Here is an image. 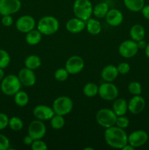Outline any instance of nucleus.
<instances>
[{
    "label": "nucleus",
    "mask_w": 149,
    "mask_h": 150,
    "mask_svg": "<svg viewBox=\"0 0 149 150\" xmlns=\"http://www.w3.org/2000/svg\"><path fill=\"white\" fill-rule=\"evenodd\" d=\"M104 138L107 144L113 149H121L128 144V135L124 129L115 125L105 129Z\"/></svg>",
    "instance_id": "f257e3e1"
},
{
    "label": "nucleus",
    "mask_w": 149,
    "mask_h": 150,
    "mask_svg": "<svg viewBox=\"0 0 149 150\" xmlns=\"http://www.w3.org/2000/svg\"><path fill=\"white\" fill-rule=\"evenodd\" d=\"M59 21L56 17L46 16L41 18L37 24V29L43 35H52L59 29Z\"/></svg>",
    "instance_id": "f03ea898"
},
{
    "label": "nucleus",
    "mask_w": 149,
    "mask_h": 150,
    "mask_svg": "<svg viewBox=\"0 0 149 150\" xmlns=\"http://www.w3.org/2000/svg\"><path fill=\"white\" fill-rule=\"evenodd\" d=\"M21 83L18 76L10 74L4 76L1 81V91L7 96H13L21 88Z\"/></svg>",
    "instance_id": "7ed1b4c3"
},
{
    "label": "nucleus",
    "mask_w": 149,
    "mask_h": 150,
    "mask_svg": "<svg viewBox=\"0 0 149 150\" xmlns=\"http://www.w3.org/2000/svg\"><path fill=\"white\" fill-rule=\"evenodd\" d=\"M93 5L90 0H75L73 3V13L75 17L86 21L93 14Z\"/></svg>",
    "instance_id": "20e7f679"
},
{
    "label": "nucleus",
    "mask_w": 149,
    "mask_h": 150,
    "mask_svg": "<svg viewBox=\"0 0 149 150\" xmlns=\"http://www.w3.org/2000/svg\"><path fill=\"white\" fill-rule=\"evenodd\" d=\"M117 115L113 110L108 108H101L96 114V122L105 129L115 125Z\"/></svg>",
    "instance_id": "39448f33"
},
{
    "label": "nucleus",
    "mask_w": 149,
    "mask_h": 150,
    "mask_svg": "<svg viewBox=\"0 0 149 150\" xmlns=\"http://www.w3.org/2000/svg\"><path fill=\"white\" fill-rule=\"evenodd\" d=\"M73 106V101L70 97L60 96L54 100L52 108L55 114L65 116L71 112Z\"/></svg>",
    "instance_id": "423d86ee"
},
{
    "label": "nucleus",
    "mask_w": 149,
    "mask_h": 150,
    "mask_svg": "<svg viewBox=\"0 0 149 150\" xmlns=\"http://www.w3.org/2000/svg\"><path fill=\"white\" fill-rule=\"evenodd\" d=\"M118 89L112 82L105 81V83H102L99 86L98 94L99 97L105 100H114L118 98Z\"/></svg>",
    "instance_id": "0eeeda50"
},
{
    "label": "nucleus",
    "mask_w": 149,
    "mask_h": 150,
    "mask_svg": "<svg viewBox=\"0 0 149 150\" xmlns=\"http://www.w3.org/2000/svg\"><path fill=\"white\" fill-rule=\"evenodd\" d=\"M139 51L137 42L132 40H127L120 44L118 47L119 54L126 59H130L134 57Z\"/></svg>",
    "instance_id": "6e6552de"
},
{
    "label": "nucleus",
    "mask_w": 149,
    "mask_h": 150,
    "mask_svg": "<svg viewBox=\"0 0 149 150\" xmlns=\"http://www.w3.org/2000/svg\"><path fill=\"white\" fill-rule=\"evenodd\" d=\"M46 126L42 120L32 121L28 127V135L34 140L42 139L46 134Z\"/></svg>",
    "instance_id": "1a4fd4ad"
},
{
    "label": "nucleus",
    "mask_w": 149,
    "mask_h": 150,
    "mask_svg": "<svg viewBox=\"0 0 149 150\" xmlns=\"http://www.w3.org/2000/svg\"><path fill=\"white\" fill-rule=\"evenodd\" d=\"M21 8L20 0H0V15L12 16Z\"/></svg>",
    "instance_id": "9d476101"
},
{
    "label": "nucleus",
    "mask_w": 149,
    "mask_h": 150,
    "mask_svg": "<svg viewBox=\"0 0 149 150\" xmlns=\"http://www.w3.org/2000/svg\"><path fill=\"white\" fill-rule=\"evenodd\" d=\"M84 61L80 56L74 55L67 60L65 64L66 70L70 75H76L80 73L84 68Z\"/></svg>",
    "instance_id": "9b49d317"
},
{
    "label": "nucleus",
    "mask_w": 149,
    "mask_h": 150,
    "mask_svg": "<svg viewBox=\"0 0 149 150\" xmlns=\"http://www.w3.org/2000/svg\"><path fill=\"white\" fill-rule=\"evenodd\" d=\"M36 26L35 19L29 15H24L18 18L15 23V27L21 33H27L34 29Z\"/></svg>",
    "instance_id": "f8f14e48"
},
{
    "label": "nucleus",
    "mask_w": 149,
    "mask_h": 150,
    "mask_svg": "<svg viewBox=\"0 0 149 150\" xmlns=\"http://www.w3.org/2000/svg\"><path fill=\"white\" fill-rule=\"evenodd\" d=\"M148 139L147 132L143 130H137L133 131L128 136V144L134 148H138L143 146Z\"/></svg>",
    "instance_id": "ddd939ff"
},
{
    "label": "nucleus",
    "mask_w": 149,
    "mask_h": 150,
    "mask_svg": "<svg viewBox=\"0 0 149 150\" xmlns=\"http://www.w3.org/2000/svg\"><path fill=\"white\" fill-rule=\"evenodd\" d=\"M18 77L21 84L24 86L30 87V86H34L36 83L37 78L34 70L26 67L19 70Z\"/></svg>",
    "instance_id": "4468645a"
},
{
    "label": "nucleus",
    "mask_w": 149,
    "mask_h": 150,
    "mask_svg": "<svg viewBox=\"0 0 149 150\" xmlns=\"http://www.w3.org/2000/svg\"><path fill=\"white\" fill-rule=\"evenodd\" d=\"M145 107V100L141 95H133L128 102V111L134 115L141 113Z\"/></svg>",
    "instance_id": "2eb2a0df"
},
{
    "label": "nucleus",
    "mask_w": 149,
    "mask_h": 150,
    "mask_svg": "<svg viewBox=\"0 0 149 150\" xmlns=\"http://www.w3.org/2000/svg\"><path fill=\"white\" fill-rule=\"evenodd\" d=\"M54 113L53 108L45 105H37L33 110V115L37 120H42V121H47L50 120L54 116Z\"/></svg>",
    "instance_id": "dca6fc26"
},
{
    "label": "nucleus",
    "mask_w": 149,
    "mask_h": 150,
    "mask_svg": "<svg viewBox=\"0 0 149 150\" xmlns=\"http://www.w3.org/2000/svg\"><path fill=\"white\" fill-rule=\"evenodd\" d=\"M107 23L111 26H118L121 24L124 20V16L121 10L112 8L109 10L105 16Z\"/></svg>",
    "instance_id": "f3484780"
},
{
    "label": "nucleus",
    "mask_w": 149,
    "mask_h": 150,
    "mask_svg": "<svg viewBox=\"0 0 149 150\" xmlns=\"http://www.w3.org/2000/svg\"><path fill=\"white\" fill-rule=\"evenodd\" d=\"M66 29L72 34L81 32L86 28V21L78 18H72L66 23Z\"/></svg>",
    "instance_id": "a211bd4d"
},
{
    "label": "nucleus",
    "mask_w": 149,
    "mask_h": 150,
    "mask_svg": "<svg viewBox=\"0 0 149 150\" xmlns=\"http://www.w3.org/2000/svg\"><path fill=\"white\" fill-rule=\"evenodd\" d=\"M118 75L119 73L117 67L113 64L105 66L101 72V77L105 82H113L117 79Z\"/></svg>",
    "instance_id": "6ab92c4d"
},
{
    "label": "nucleus",
    "mask_w": 149,
    "mask_h": 150,
    "mask_svg": "<svg viewBox=\"0 0 149 150\" xmlns=\"http://www.w3.org/2000/svg\"><path fill=\"white\" fill-rule=\"evenodd\" d=\"M112 109L113 110L117 117L125 115L128 111V103L123 98H117L116 99L114 100Z\"/></svg>",
    "instance_id": "aec40b11"
},
{
    "label": "nucleus",
    "mask_w": 149,
    "mask_h": 150,
    "mask_svg": "<svg viewBox=\"0 0 149 150\" xmlns=\"http://www.w3.org/2000/svg\"><path fill=\"white\" fill-rule=\"evenodd\" d=\"M130 38L135 42H139L144 39L145 35V30L144 27L140 24H134L129 30Z\"/></svg>",
    "instance_id": "412c9836"
},
{
    "label": "nucleus",
    "mask_w": 149,
    "mask_h": 150,
    "mask_svg": "<svg viewBox=\"0 0 149 150\" xmlns=\"http://www.w3.org/2000/svg\"><path fill=\"white\" fill-rule=\"evenodd\" d=\"M86 28L91 35H97L102 31V24L98 20L90 18L86 21Z\"/></svg>",
    "instance_id": "4be33fe9"
},
{
    "label": "nucleus",
    "mask_w": 149,
    "mask_h": 150,
    "mask_svg": "<svg viewBox=\"0 0 149 150\" xmlns=\"http://www.w3.org/2000/svg\"><path fill=\"white\" fill-rule=\"evenodd\" d=\"M109 11V5L105 1H101L93 7V15L97 18H104Z\"/></svg>",
    "instance_id": "5701e85b"
},
{
    "label": "nucleus",
    "mask_w": 149,
    "mask_h": 150,
    "mask_svg": "<svg viewBox=\"0 0 149 150\" xmlns=\"http://www.w3.org/2000/svg\"><path fill=\"white\" fill-rule=\"evenodd\" d=\"M42 35L39 30L34 29L26 34L25 40L29 45H36L39 43L42 40Z\"/></svg>",
    "instance_id": "b1692460"
},
{
    "label": "nucleus",
    "mask_w": 149,
    "mask_h": 150,
    "mask_svg": "<svg viewBox=\"0 0 149 150\" xmlns=\"http://www.w3.org/2000/svg\"><path fill=\"white\" fill-rule=\"evenodd\" d=\"M124 4L129 11L137 13L144 7L145 0H124Z\"/></svg>",
    "instance_id": "393cba45"
},
{
    "label": "nucleus",
    "mask_w": 149,
    "mask_h": 150,
    "mask_svg": "<svg viewBox=\"0 0 149 150\" xmlns=\"http://www.w3.org/2000/svg\"><path fill=\"white\" fill-rule=\"evenodd\" d=\"M14 102L18 106L24 107L28 105L29 102V95L25 91L19 90L14 95Z\"/></svg>",
    "instance_id": "a878e982"
},
{
    "label": "nucleus",
    "mask_w": 149,
    "mask_h": 150,
    "mask_svg": "<svg viewBox=\"0 0 149 150\" xmlns=\"http://www.w3.org/2000/svg\"><path fill=\"white\" fill-rule=\"evenodd\" d=\"M41 59L37 55H30L26 58L24 61L25 67L31 70H37L41 66Z\"/></svg>",
    "instance_id": "bb28decb"
},
{
    "label": "nucleus",
    "mask_w": 149,
    "mask_h": 150,
    "mask_svg": "<svg viewBox=\"0 0 149 150\" xmlns=\"http://www.w3.org/2000/svg\"><path fill=\"white\" fill-rule=\"evenodd\" d=\"M98 92H99V86H97V84L92 82L86 83L83 86V92L85 96L88 98H93L97 95Z\"/></svg>",
    "instance_id": "cd10ccee"
},
{
    "label": "nucleus",
    "mask_w": 149,
    "mask_h": 150,
    "mask_svg": "<svg viewBox=\"0 0 149 150\" xmlns=\"http://www.w3.org/2000/svg\"><path fill=\"white\" fill-rule=\"evenodd\" d=\"M50 124H51V127L54 130H60L63 128L65 125V120L64 118V116L54 114L53 117L50 120Z\"/></svg>",
    "instance_id": "c85d7f7f"
},
{
    "label": "nucleus",
    "mask_w": 149,
    "mask_h": 150,
    "mask_svg": "<svg viewBox=\"0 0 149 150\" xmlns=\"http://www.w3.org/2000/svg\"><path fill=\"white\" fill-rule=\"evenodd\" d=\"M8 126L13 131H19L23 127V120L18 117H13L9 119Z\"/></svg>",
    "instance_id": "c756f323"
},
{
    "label": "nucleus",
    "mask_w": 149,
    "mask_h": 150,
    "mask_svg": "<svg viewBox=\"0 0 149 150\" xmlns=\"http://www.w3.org/2000/svg\"><path fill=\"white\" fill-rule=\"evenodd\" d=\"M10 63V56L7 51L0 49V68L5 69Z\"/></svg>",
    "instance_id": "7c9ffc66"
},
{
    "label": "nucleus",
    "mask_w": 149,
    "mask_h": 150,
    "mask_svg": "<svg viewBox=\"0 0 149 150\" xmlns=\"http://www.w3.org/2000/svg\"><path fill=\"white\" fill-rule=\"evenodd\" d=\"M70 73H68L66 68H58L54 73V78L56 81L60 82L65 81L67 80Z\"/></svg>",
    "instance_id": "2f4dec72"
},
{
    "label": "nucleus",
    "mask_w": 149,
    "mask_h": 150,
    "mask_svg": "<svg viewBox=\"0 0 149 150\" xmlns=\"http://www.w3.org/2000/svg\"><path fill=\"white\" fill-rule=\"evenodd\" d=\"M127 88L129 93L132 95H140L142 94V86L139 82L131 81Z\"/></svg>",
    "instance_id": "473e14b6"
},
{
    "label": "nucleus",
    "mask_w": 149,
    "mask_h": 150,
    "mask_svg": "<svg viewBox=\"0 0 149 150\" xmlns=\"http://www.w3.org/2000/svg\"><path fill=\"white\" fill-rule=\"evenodd\" d=\"M31 149L32 150H47L48 145L42 139L34 140L33 143L31 145Z\"/></svg>",
    "instance_id": "72a5a7b5"
},
{
    "label": "nucleus",
    "mask_w": 149,
    "mask_h": 150,
    "mask_svg": "<svg viewBox=\"0 0 149 150\" xmlns=\"http://www.w3.org/2000/svg\"><path fill=\"white\" fill-rule=\"evenodd\" d=\"M129 120L125 115L117 117L115 126L120 127V128L126 129L129 127Z\"/></svg>",
    "instance_id": "f704fd0d"
},
{
    "label": "nucleus",
    "mask_w": 149,
    "mask_h": 150,
    "mask_svg": "<svg viewBox=\"0 0 149 150\" xmlns=\"http://www.w3.org/2000/svg\"><path fill=\"white\" fill-rule=\"evenodd\" d=\"M10 141L4 135L0 133V150H7L10 148Z\"/></svg>",
    "instance_id": "c9c22d12"
},
{
    "label": "nucleus",
    "mask_w": 149,
    "mask_h": 150,
    "mask_svg": "<svg viewBox=\"0 0 149 150\" xmlns=\"http://www.w3.org/2000/svg\"><path fill=\"white\" fill-rule=\"evenodd\" d=\"M118 73L121 75H126L129 72L130 65L127 62H121L117 66Z\"/></svg>",
    "instance_id": "e433bc0d"
},
{
    "label": "nucleus",
    "mask_w": 149,
    "mask_h": 150,
    "mask_svg": "<svg viewBox=\"0 0 149 150\" xmlns=\"http://www.w3.org/2000/svg\"><path fill=\"white\" fill-rule=\"evenodd\" d=\"M9 117L4 113H0V130L5 129L8 126Z\"/></svg>",
    "instance_id": "4c0bfd02"
},
{
    "label": "nucleus",
    "mask_w": 149,
    "mask_h": 150,
    "mask_svg": "<svg viewBox=\"0 0 149 150\" xmlns=\"http://www.w3.org/2000/svg\"><path fill=\"white\" fill-rule=\"evenodd\" d=\"M1 23L6 27L12 26L13 23V18L11 16H3L1 18Z\"/></svg>",
    "instance_id": "58836bf2"
},
{
    "label": "nucleus",
    "mask_w": 149,
    "mask_h": 150,
    "mask_svg": "<svg viewBox=\"0 0 149 150\" xmlns=\"http://www.w3.org/2000/svg\"><path fill=\"white\" fill-rule=\"evenodd\" d=\"M141 12L143 17L147 19V20H149V4L144 5V7L141 10Z\"/></svg>",
    "instance_id": "ea45409f"
},
{
    "label": "nucleus",
    "mask_w": 149,
    "mask_h": 150,
    "mask_svg": "<svg viewBox=\"0 0 149 150\" xmlns=\"http://www.w3.org/2000/svg\"><path fill=\"white\" fill-rule=\"evenodd\" d=\"M33 142L34 139L30 136H29V135H27V136H26L23 138V144L26 146H31L32 144L33 143Z\"/></svg>",
    "instance_id": "a19ab883"
},
{
    "label": "nucleus",
    "mask_w": 149,
    "mask_h": 150,
    "mask_svg": "<svg viewBox=\"0 0 149 150\" xmlns=\"http://www.w3.org/2000/svg\"><path fill=\"white\" fill-rule=\"evenodd\" d=\"M137 42V45H138L139 49H145L146 45H147V43H146V42L144 40H142L139 41V42Z\"/></svg>",
    "instance_id": "79ce46f5"
},
{
    "label": "nucleus",
    "mask_w": 149,
    "mask_h": 150,
    "mask_svg": "<svg viewBox=\"0 0 149 150\" xmlns=\"http://www.w3.org/2000/svg\"><path fill=\"white\" fill-rule=\"evenodd\" d=\"M135 148L133 147L131 145H130L129 144H127L125 145V146H124V147L122 148V150H134Z\"/></svg>",
    "instance_id": "37998d69"
},
{
    "label": "nucleus",
    "mask_w": 149,
    "mask_h": 150,
    "mask_svg": "<svg viewBox=\"0 0 149 150\" xmlns=\"http://www.w3.org/2000/svg\"><path fill=\"white\" fill-rule=\"evenodd\" d=\"M145 54L149 59V42L147 44L145 48Z\"/></svg>",
    "instance_id": "c03bdc74"
},
{
    "label": "nucleus",
    "mask_w": 149,
    "mask_h": 150,
    "mask_svg": "<svg viewBox=\"0 0 149 150\" xmlns=\"http://www.w3.org/2000/svg\"><path fill=\"white\" fill-rule=\"evenodd\" d=\"M4 69H1L0 68V82L2 81V79H4Z\"/></svg>",
    "instance_id": "a18cd8bd"
},
{
    "label": "nucleus",
    "mask_w": 149,
    "mask_h": 150,
    "mask_svg": "<svg viewBox=\"0 0 149 150\" xmlns=\"http://www.w3.org/2000/svg\"><path fill=\"white\" fill-rule=\"evenodd\" d=\"M84 150H93V148H92V147H86V148H85Z\"/></svg>",
    "instance_id": "49530a36"
}]
</instances>
